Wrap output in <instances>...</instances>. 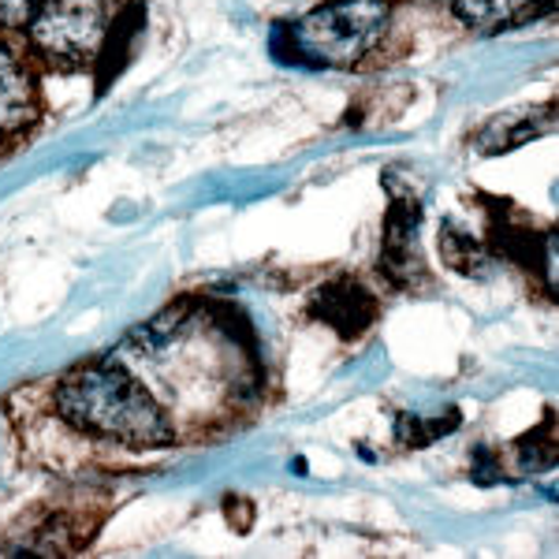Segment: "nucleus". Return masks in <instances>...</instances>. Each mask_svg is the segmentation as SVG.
Listing matches in <instances>:
<instances>
[{
	"label": "nucleus",
	"instance_id": "nucleus-3",
	"mask_svg": "<svg viewBox=\"0 0 559 559\" xmlns=\"http://www.w3.org/2000/svg\"><path fill=\"white\" fill-rule=\"evenodd\" d=\"M26 26H31V41L52 60L83 64L97 57L105 41V4L102 0H41Z\"/></svg>",
	"mask_w": 559,
	"mask_h": 559
},
{
	"label": "nucleus",
	"instance_id": "nucleus-5",
	"mask_svg": "<svg viewBox=\"0 0 559 559\" xmlns=\"http://www.w3.org/2000/svg\"><path fill=\"white\" fill-rule=\"evenodd\" d=\"M418 228H421V210H418V205H411V202L395 205L392 216H388L381 269H384V276L395 280V284H407L411 276L421 273Z\"/></svg>",
	"mask_w": 559,
	"mask_h": 559
},
{
	"label": "nucleus",
	"instance_id": "nucleus-8",
	"mask_svg": "<svg viewBox=\"0 0 559 559\" xmlns=\"http://www.w3.org/2000/svg\"><path fill=\"white\" fill-rule=\"evenodd\" d=\"M41 0H0V26H26Z\"/></svg>",
	"mask_w": 559,
	"mask_h": 559
},
{
	"label": "nucleus",
	"instance_id": "nucleus-7",
	"mask_svg": "<svg viewBox=\"0 0 559 559\" xmlns=\"http://www.w3.org/2000/svg\"><path fill=\"white\" fill-rule=\"evenodd\" d=\"M556 0H455V12L463 15V23H471L474 31L496 34L508 26L530 23L537 15L552 12Z\"/></svg>",
	"mask_w": 559,
	"mask_h": 559
},
{
	"label": "nucleus",
	"instance_id": "nucleus-1",
	"mask_svg": "<svg viewBox=\"0 0 559 559\" xmlns=\"http://www.w3.org/2000/svg\"><path fill=\"white\" fill-rule=\"evenodd\" d=\"M57 407L75 429L116 440V444L165 448L176 440L157 395L120 358L79 366L75 373H68L57 392Z\"/></svg>",
	"mask_w": 559,
	"mask_h": 559
},
{
	"label": "nucleus",
	"instance_id": "nucleus-4",
	"mask_svg": "<svg viewBox=\"0 0 559 559\" xmlns=\"http://www.w3.org/2000/svg\"><path fill=\"white\" fill-rule=\"evenodd\" d=\"M310 313L324 321L329 329H336L340 336H362L369 324L377 321V302L358 280H332L329 287H321L310 302Z\"/></svg>",
	"mask_w": 559,
	"mask_h": 559
},
{
	"label": "nucleus",
	"instance_id": "nucleus-2",
	"mask_svg": "<svg viewBox=\"0 0 559 559\" xmlns=\"http://www.w3.org/2000/svg\"><path fill=\"white\" fill-rule=\"evenodd\" d=\"M388 20V0H332L292 26V41L310 64L355 68L384 38Z\"/></svg>",
	"mask_w": 559,
	"mask_h": 559
},
{
	"label": "nucleus",
	"instance_id": "nucleus-6",
	"mask_svg": "<svg viewBox=\"0 0 559 559\" xmlns=\"http://www.w3.org/2000/svg\"><path fill=\"white\" fill-rule=\"evenodd\" d=\"M34 120V79L20 52L0 38V131H15Z\"/></svg>",
	"mask_w": 559,
	"mask_h": 559
}]
</instances>
